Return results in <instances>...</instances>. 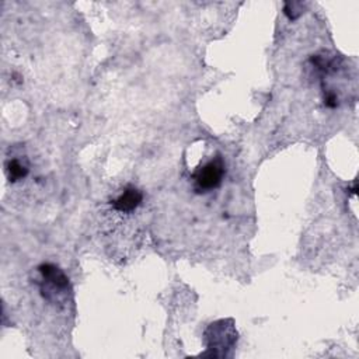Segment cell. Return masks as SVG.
Masks as SVG:
<instances>
[{"label":"cell","mask_w":359,"mask_h":359,"mask_svg":"<svg viewBox=\"0 0 359 359\" xmlns=\"http://www.w3.org/2000/svg\"><path fill=\"white\" fill-rule=\"evenodd\" d=\"M224 175V163L220 156L209 160L202 167L196 168L192 174V180L195 184V189L198 192H208L216 189L223 180Z\"/></svg>","instance_id":"1"},{"label":"cell","mask_w":359,"mask_h":359,"mask_svg":"<svg viewBox=\"0 0 359 359\" xmlns=\"http://www.w3.org/2000/svg\"><path fill=\"white\" fill-rule=\"evenodd\" d=\"M38 271L42 275L43 282L41 290L46 300L53 302L55 299H57L56 293L66 292L69 286V279L60 268L53 264H42L38 266Z\"/></svg>","instance_id":"2"},{"label":"cell","mask_w":359,"mask_h":359,"mask_svg":"<svg viewBox=\"0 0 359 359\" xmlns=\"http://www.w3.org/2000/svg\"><path fill=\"white\" fill-rule=\"evenodd\" d=\"M237 339V332L231 320H220L209 325L206 330V342L209 349L231 348Z\"/></svg>","instance_id":"3"},{"label":"cell","mask_w":359,"mask_h":359,"mask_svg":"<svg viewBox=\"0 0 359 359\" xmlns=\"http://www.w3.org/2000/svg\"><path fill=\"white\" fill-rule=\"evenodd\" d=\"M142 201H143L142 191L133 185H126L122 194L111 202V206L116 212L129 213L135 210L142 203Z\"/></svg>","instance_id":"4"},{"label":"cell","mask_w":359,"mask_h":359,"mask_svg":"<svg viewBox=\"0 0 359 359\" xmlns=\"http://www.w3.org/2000/svg\"><path fill=\"white\" fill-rule=\"evenodd\" d=\"M28 171H29V168H28V163L25 161V158L21 160L20 157H13L6 161V174L11 182L25 178Z\"/></svg>","instance_id":"5"}]
</instances>
